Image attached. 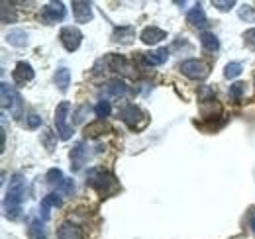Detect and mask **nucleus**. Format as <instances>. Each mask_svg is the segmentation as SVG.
<instances>
[{"label": "nucleus", "mask_w": 255, "mask_h": 239, "mask_svg": "<svg viewBox=\"0 0 255 239\" xmlns=\"http://www.w3.org/2000/svg\"><path fill=\"white\" fill-rule=\"evenodd\" d=\"M24 194H26L24 177H22V175H14L12 180H10V188H8V192H6V198H4V212H6V218H10V220H18V218H20Z\"/></svg>", "instance_id": "nucleus-1"}, {"label": "nucleus", "mask_w": 255, "mask_h": 239, "mask_svg": "<svg viewBox=\"0 0 255 239\" xmlns=\"http://www.w3.org/2000/svg\"><path fill=\"white\" fill-rule=\"evenodd\" d=\"M87 182L96 188L102 196H108V194H112L116 188H118V182L116 179L108 173V171H102V169H91L89 171V177H87Z\"/></svg>", "instance_id": "nucleus-2"}, {"label": "nucleus", "mask_w": 255, "mask_h": 239, "mask_svg": "<svg viewBox=\"0 0 255 239\" xmlns=\"http://www.w3.org/2000/svg\"><path fill=\"white\" fill-rule=\"evenodd\" d=\"M0 92H2V108L10 110V114L14 118H22L24 114V104H22V96L18 94V90L14 89L8 83L0 85Z\"/></svg>", "instance_id": "nucleus-3"}, {"label": "nucleus", "mask_w": 255, "mask_h": 239, "mask_svg": "<svg viewBox=\"0 0 255 239\" xmlns=\"http://www.w3.org/2000/svg\"><path fill=\"white\" fill-rule=\"evenodd\" d=\"M120 118H122V121H126L131 129H141L147 123V116L135 104H126L120 110Z\"/></svg>", "instance_id": "nucleus-4"}, {"label": "nucleus", "mask_w": 255, "mask_h": 239, "mask_svg": "<svg viewBox=\"0 0 255 239\" xmlns=\"http://www.w3.org/2000/svg\"><path fill=\"white\" fill-rule=\"evenodd\" d=\"M69 112H71V104L69 102H61L57 106V110H55V127H57V133H59V137L63 141L71 139V133H73V129H71V125L67 121Z\"/></svg>", "instance_id": "nucleus-5"}, {"label": "nucleus", "mask_w": 255, "mask_h": 239, "mask_svg": "<svg viewBox=\"0 0 255 239\" xmlns=\"http://www.w3.org/2000/svg\"><path fill=\"white\" fill-rule=\"evenodd\" d=\"M181 71L185 77H189L192 81H204L208 77V65H204L202 61L198 59H189L181 63Z\"/></svg>", "instance_id": "nucleus-6"}, {"label": "nucleus", "mask_w": 255, "mask_h": 239, "mask_svg": "<svg viewBox=\"0 0 255 239\" xmlns=\"http://www.w3.org/2000/svg\"><path fill=\"white\" fill-rule=\"evenodd\" d=\"M59 39H61V43H63L65 49L73 53V51L79 49V45H81V41H83V33L77 30V28H73V26H67V28L61 30Z\"/></svg>", "instance_id": "nucleus-7"}, {"label": "nucleus", "mask_w": 255, "mask_h": 239, "mask_svg": "<svg viewBox=\"0 0 255 239\" xmlns=\"http://www.w3.org/2000/svg\"><path fill=\"white\" fill-rule=\"evenodd\" d=\"M73 16H75L77 24H87L93 18V4L83 2V0H75L73 2Z\"/></svg>", "instance_id": "nucleus-8"}, {"label": "nucleus", "mask_w": 255, "mask_h": 239, "mask_svg": "<svg viewBox=\"0 0 255 239\" xmlns=\"http://www.w3.org/2000/svg\"><path fill=\"white\" fill-rule=\"evenodd\" d=\"M167 37V31L161 30V28H155V26H147L145 30L139 33V39L145 43V45H155Z\"/></svg>", "instance_id": "nucleus-9"}, {"label": "nucleus", "mask_w": 255, "mask_h": 239, "mask_svg": "<svg viewBox=\"0 0 255 239\" xmlns=\"http://www.w3.org/2000/svg\"><path fill=\"white\" fill-rule=\"evenodd\" d=\"M43 18L47 22H61L65 18L63 2H47L45 8H43Z\"/></svg>", "instance_id": "nucleus-10"}, {"label": "nucleus", "mask_w": 255, "mask_h": 239, "mask_svg": "<svg viewBox=\"0 0 255 239\" xmlns=\"http://www.w3.org/2000/svg\"><path fill=\"white\" fill-rule=\"evenodd\" d=\"M33 79V69L30 63H26V61H20L18 65H16V69H14V81H16V85H26V83H30Z\"/></svg>", "instance_id": "nucleus-11"}, {"label": "nucleus", "mask_w": 255, "mask_h": 239, "mask_svg": "<svg viewBox=\"0 0 255 239\" xmlns=\"http://www.w3.org/2000/svg\"><path fill=\"white\" fill-rule=\"evenodd\" d=\"M57 206H61V196H59L57 192L47 194V196L41 200V206H39V216H41V220H49V210L57 208Z\"/></svg>", "instance_id": "nucleus-12"}, {"label": "nucleus", "mask_w": 255, "mask_h": 239, "mask_svg": "<svg viewBox=\"0 0 255 239\" xmlns=\"http://www.w3.org/2000/svg\"><path fill=\"white\" fill-rule=\"evenodd\" d=\"M57 238L59 239H85V234L79 226L71 224V222H65L63 226L57 230Z\"/></svg>", "instance_id": "nucleus-13"}, {"label": "nucleus", "mask_w": 255, "mask_h": 239, "mask_svg": "<svg viewBox=\"0 0 255 239\" xmlns=\"http://www.w3.org/2000/svg\"><path fill=\"white\" fill-rule=\"evenodd\" d=\"M143 63L145 65H151V67H157V65H163L165 61L169 59V49L167 47H161V49H155V51H149V53H143Z\"/></svg>", "instance_id": "nucleus-14"}, {"label": "nucleus", "mask_w": 255, "mask_h": 239, "mask_svg": "<svg viewBox=\"0 0 255 239\" xmlns=\"http://www.w3.org/2000/svg\"><path fill=\"white\" fill-rule=\"evenodd\" d=\"M187 22L194 26V28H204L206 26V14H204V10H202V6L200 4H196L194 8L189 10V14H187Z\"/></svg>", "instance_id": "nucleus-15"}, {"label": "nucleus", "mask_w": 255, "mask_h": 239, "mask_svg": "<svg viewBox=\"0 0 255 239\" xmlns=\"http://www.w3.org/2000/svg\"><path fill=\"white\" fill-rule=\"evenodd\" d=\"M106 65H108V69H110V71L124 73V75H129V71H131L129 63H128L122 55H108V57H106Z\"/></svg>", "instance_id": "nucleus-16"}, {"label": "nucleus", "mask_w": 255, "mask_h": 239, "mask_svg": "<svg viewBox=\"0 0 255 239\" xmlns=\"http://www.w3.org/2000/svg\"><path fill=\"white\" fill-rule=\"evenodd\" d=\"M85 161H87V151H85V143H77L75 145V149L71 151V167H73V171H81L83 169V165H85Z\"/></svg>", "instance_id": "nucleus-17"}, {"label": "nucleus", "mask_w": 255, "mask_h": 239, "mask_svg": "<svg viewBox=\"0 0 255 239\" xmlns=\"http://www.w3.org/2000/svg\"><path fill=\"white\" fill-rule=\"evenodd\" d=\"M102 92H106V94H110V96H126L128 87L124 81H120V79H112V81H108V83L104 85Z\"/></svg>", "instance_id": "nucleus-18"}, {"label": "nucleus", "mask_w": 255, "mask_h": 239, "mask_svg": "<svg viewBox=\"0 0 255 239\" xmlns=\"http://www.w3.org/2000/svg\"><path fill=\"white\" fill-rule=\"evenodd\" d=\"M220 112H222V106H220L218 100H214V98H210V100H206V102L200 104V114H202V118L210 120V118H214V116H220Z\"/></svg>", "instance_id": "nucleus-19"}, {"label": "nucleus", "mask_w": 255, "mask_h": 239, "mask_svg": "<svg viewBox=\"0 0 255 239\" xmlns=\"http://www.w3.org/2000/svg\"><path fill=\"white\" fill-rule=\"evenodd\" d=\"M6 41L14 47H24L28 43V33L24 30H12L8 35H6Z\"/></svg>", "instance_id": "nucleus-20"}, {"label": "nucleus", "mask_w": 255, "mask_h": 239, "mask_svg": "<svg viewBox=\"0 0 255 239\" xmlns=\"http://www.w3.org/2000/svg\"><path fill=\"white\" fill-rule=\"evenodd\" d=\"M200 43H202V47L206 51H218L220 49V41H218V37L212 31H204L200 35Z\"/></svg>", "instance_id": "nucleus-21"}, {"label": "nucleus", "mask_w": 255, "mask_h": 239, "mask_svg": "<svg viewBox=\"0 0 255 239\" xmlns=\"http://www.w3.org/2000/svg\"><path fill=\"white\" fill-rule=\"evenodd\" d=\"M69 83H71V73H69V69H65V67L57 69V73H55V85L59 87L61 92H67Z\"/></svg>", "instance_id": "nucleus-22"}, {"label": "nucleus", "mask_w": 255, "mask_h": 239, "mask_svg": "<svg viewBox=\"0 0 255 239\" xmlns=\"http://www.w3.org/2000/svg\"><path fill=\"white\" fill-rule=\"evenodd\" d=\"M114 41H122V43H129L131 39H133V28H129V26H126V28H118V30L114 31Z\"/></svg>", "instance_id": "nucleus-23"}, {"label": "nucleus", "mask_w": 255, "mask_h": 239, "mask_svg": "<svg viewBox=\"0 0 255 239\" xmlns=\"http://www.w3.org/2000/svg\"><path fill=\"white\" fill-rule=\"evenodd\" d=\"M28 236H30V239H47L45 238V230H43V226H41L39 220H33L32 224H30Z\"/></svg>", "instance_id": "nucleus-24"}, {"label": "nucleus", "mask_w": 255, "mask_h": 239, "mask_svg": "<svg viewBox=\"0 0 255 239\" xmlns=\"http://www.w3.org/2000/svg\"><path fill=\"white\" fill-rule=\"evenodd\" d=\"M108 127H106V123H104V120H98V121H95V123H91V125H87V135L89 137H98L100 133H104Z\"/></svg>", "instance_id": "nucleus-25"}, {"label": "nucleus", "mask_w": 255, "mask_h": 239, "mask_svg": "<svg viewBox=\"0 0 255 239\" xmlns=\"http://www.w3.org/2000/svg\"><path fill=\"white\" fill-rule=\"evenodd\" d=\"M242 63H238V61H234V63H228L226 65V69H224V77L226 79H236V77H240L242 75Z\"/></svg>", "instance_id": "nucleus-26"}, {"label": "nucleus", "mask_w": 255, "mask_h": 239, "mask_svg": "<svg viewBox=\"0 0 255 239\" xmlns=\"http://www.w3.org/2000/svg\"><path fill=\"white\" fill-rule=\"evenodd\" d=\"M110 112H112V108H110V102H106V100H102V102H98L95 106V114L98 120H104L110 116Z\"/></svg>", "instance_id": "nucleus-27"}, {"label": "nucleus", "mask_w": 255, "mask_h": 239, "mask_svg": "<svg viewBox=\"0 0 255 239\" xmlns=\"http://www.w3.org/2000/svg\"><path fill=\"white\" fill-rule=\"evenodd\" d=\"M75 190V182H73V179H63L59 184H57V192L59 194H71Z\"/></svg>", "instance_id": "nucleus-28"}, {"label": "nucleus", "mask_w": 255, "mask_h": 239, "mask_svg": "<svg viewBox=\"0 0 255 239\" xmlns=\"http://www.w3.org/2000/svg\"><path fill=\"white\" fill-rule=\"evenodd\" d=\"M240 18L246 22H255V8L254 6H242L240 8Z\"/></svg>", "instance_id": "nucleus-29"}, {"label": "nucleus", "mask_w": 255, "mask_h": 239, "mask_svg": "<svg viewBox=\"0 0 255 239\" xmlns=\"http://www.w3.org/2000/svg\"><path fill=\"white\" fill-rule=\"evenodd\" d=\"M244 43H246L248 49L255 51V28H252V30H248L244 33Z\"/></svg>", "instance_id": "nucleus-30"}, {"label": "nucleus", "mask_w": 255, "mask_h": 239, "mask_svg": "<svg viewBox=\"0 0 255 239\" xmlns=\"http://www.w3.org/2000/svg\"><path fill=\"white\" fill-rule=\"evenodd\" d=\"M212 4H214L218 10H222V12H228V10H232V8L236 6L234 0H212Z\"/></svg>", "instance_id": "nucleus-31"}, {"label": "nucleus", "mask_w": 255, "mask_h": 239, "mask_svg": "<svg viewBox=\"0 0 255 239\" xmlns=\"http://www.w3.org/2000/svg\"><path fill=\"white\" fill-rule=\"evenodd\" d=\"M14 20H16V14H14V12L8 14V4L2 2V24H10V22H14Z\"/></svg>", "instance_id": "nucleus-32"}, {"label": "nucleus", "mask_w": 255, "mask_h": 239, "mask_svg": "<svg viewBox=\"0 0 255 239\" xmlns=\"http://www.w3.org/2000/svg\"><path fill=\"white\" fill-rule=\"evenodd\" d=\"M45 179H47V182H51V184H55V182L59 184V182L63 180V175H61V171H59V169H51V171L47 173V177H45Z\"/></svg>", "instance_id": "nucleus-33"}, {"label": "nucleus", "mask_w": 255, "mask_h": 239, "mask_svg": "<svg viewBox=\"0 0 255 239\" xmlns=\"http://www.w3.org/2000/svg\"><path fill=\"white\" fill-rule=\"evenodd\" d=\"M244 90H246V85H244V83H236V85L230 87V94H232V98L238 100V98L244 94Z\"/></svg>", "instance_id": "nucleus-34"}, {"label": "nucleus", "mask_w": 255, "mask_h": 239, "mask_svg": "<svg viewBox=\"0 0 255 239\" xmlns=\"http://www.w3.org/2000/svg\"><path fill=\"white\" fill-rule=\"evenodd\" d=\"M208 96H212L214 98V90L210 89V87H202L200 92H198V98H200V102H206V100H210Z\"/></svg>", "instance_id": "nucleus-35"}, {"label": "nucleus", "mask_w": 255, "mask_h": 239, "mask_svg": "<svg viewBox=\"0 0 255 239\" xmlns=\"http://www.w3.org/2000/svg\"><path fill=\"white\" fill-rule=\"evenodd\" d=\"M37 125H41V118H39L37 114H30V116H28V127H30V129H35Z\"/></svg>", "instance_id": "nucleus-36"}, {"label": "nucleus", "mask_w": 255, "mask_h": 239, "mask_svg": "<svg viewBox=\"0 0 255 239\" xmlns=\"http://www.w3.org/2000/svg\"><path fill=\"white\" fill-rule=\"evenodd\" d=\"M252 228H254V234H255V216L252 218Z\"/></svg>", "instance_id": "nucleus-37"}]
</instances>
